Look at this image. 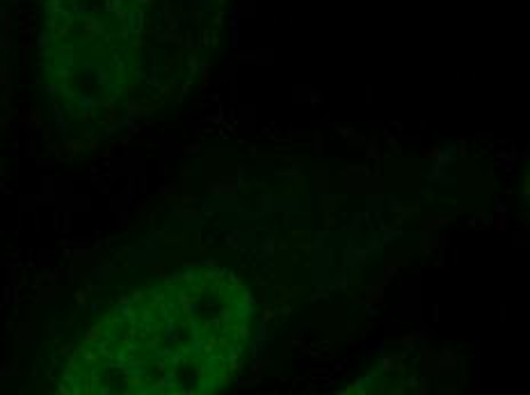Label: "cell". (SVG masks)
I'll use <instances>...</instances> for the list:
<instances>
[{
    "label": "cell",
    "mask_w": 530,
    "mask_h": 395,
    "mask_svg": "<svg viewBox=\"0 0 530 395\" xmlns=\"http://www.w3.org/2000/svg\"><path fill=\"white\" fill-rule=\"evenodd\" d=\"M156 0H46L44 71L76 119L114 112L139 80Z\"/></svg>",
    "instance_id": "2"
},
{
    "label": "cell",
    "mask_w": 530,
    "mask_h": 395,
    "mask_svg": "<svg viewBox=\"0 0 530 395\" xmlns=\"http://www.w3.org/2000/svg\"><path fill=\"white\" fill-rule=\"evenodd\" d=\"M256 302L236 274L197 267L117 302L73 345L60 391L211 395L249 354Z\"/></svg>",
    "instance_id": "1"
},
{
    "label": "cell",
    "mask_w": 530,
    "mask_h": 395,
    "mask_svg": "<svg viewBox=\"0 0 530 395\" xmlns=\"http://www.w3.org/2000/svg\"><path fill=\"white\" fill-rule=\"evenodd\" d=\"M526 201H528V208H530V171H528V185H526Z\"/></svg>",
    "instance_id": "3"
}]
</instances>
